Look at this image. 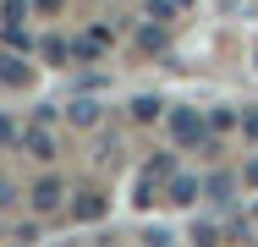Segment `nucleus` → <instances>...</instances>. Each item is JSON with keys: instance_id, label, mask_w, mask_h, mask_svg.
Returning a JSON list of instances; mask_svg holds the SVG:
<instances>
[{"instance_id": "1", "label": "nucleus", "mask_w": 258, "mask_h": 247, "mask_svg": "<svg viewBox=\"0 0 258 247\" xmlns=\"http://www.w3.org/2000/svg\"><path fill=\"white\" fill-rule=\"evenodd\" d=\"M165 127H170V138L181 148H204L209 143V121L198 110H187V104H181V110H165Z\"/></svg>"}, {"instance_id": "2", "label": "nucleus", "mask_w": 258, "mask_h": 247, "mask_svg": "<svg viewBox=\"0 0 258 247\" xmlns=\"http://www.w3.org/2000/svg\"><path fill=\"white\" fill-rule=\"evenodd\" d=\"M28 203H33L39 214H55V209L66 203V181H60V176H39L33 193H28Z\"/></svg>"}, {"instance_id": "3", "label": "nucleus", "mask_w": 258, "mask_h": 247, "mask_svg": "<svg viewBox=\"0 0 258 247\" xmlns=\"http://www.w3.org/2000/svg\"><path fill=\"white\" fill-rule=\"evenodd\" d=\"M198 193H204L198 176H176V170H170V203H198Z\"/></svg>"}, {"instance_id": "4", "label": "nucleus", "mask_w": 258, "mask_h": 247, "mask_svg": "<svg viewBox=\"0 0 258 247\" xmlns=\"http://www.w3.org/2000/svg\"><path fill=\"white\" fill-rule=\"evenodd\" d=\"M204 193H209V203H231V193H236V176L231 170H214L204 181Z\"/></svg>"}, {"instance_id": "5", "label": "nucleus", "mask_w": 258, "mask_h": 247, "mask_svg": "<svg viewBox=\"0 0 258 247\" xmlns=\"http://www.w3.org/2000/svg\"><path fill=\"white\" fill-rule=\"evenodd\" d=\"M22 143H28V154H33V159H55L50 132H39V127H28V132H22Z\"/></svg>"}, {"instance_id": "6", "label": "nucleus", "mask_w": 258, "mask_h": 247, "mask_svg": "<svg viewBox=\"0 0 258 247\" xmlns=\"http://www.w3.org/2000/svg\"><path fill=\"white\" fill-rule=\"evenodd\" d=\"M0 83H28V60L22 55H6L0 60Z\"/></svg>"}, {"instance_id": "7", "label": "nucleus", "mask_w": 258, "mask_h": 247, "mask_svg": "<svg viewBox=\"0 0 258 247\" xmlns=\"http://www.w3.org/2000/svg\"><path fill=\"white\" fill-rule=\"evenodd\" d=\"M72 214H77V220H99V214H104V203H99V193H83V203H77V209H72Z\"/></svg>"}, {"instance_id": "8", "label": "nucleus", "mask_w": 258, "mask_h": 247, "mask_svg": "<svg viewBox=\"0 0 258 247\" xmlns=\"http://www.w3.org/2000/svg\"><path fill=\"white\" fill-rule=\"evenodd\" d=\"M94 115H99V104H88V99L72 104V121H77V127H94Z\"/></svg>"}, {"instance_id": "9", "label": "nucleus", "mask_w": 258, "mask_h": 247, "mask_svg": "<svg viewBox=\"0 0 258 247\" xmlns=\"http://www.w3.org/2000/svg\"><path fill=\"white\" fill-rule=\"evenodd\" d=\"M28 17V0H6V22H22Z\"/></svg>"}, {"instance_id": "10", "label": "nucleus", "mask_w": 258, "mask_h": 247, "mask_svg": "<svg viewBox=\"0 0 258 247\" xmlns=\"http://www.w3.org/2000/svg\"><path fill=\"white\" fill-rule=\"evenodd\" d=\"M132 115H138V121H154V115H159V104H154V99H138V110H132Z\"/></svg>"}, {"instance_id": "11", "label": "nucleus", "mask_w": 258, "mask_h": 247, "mask_svg": "<svg viewBox=\"0 0 258 247\" xmlns=\"http://www.w3.org/2000/svg\"><path fill=\"white\" fill-rule=\"evenodd\" d=\"M242 132H247V138L258 143V110H247V115H242Z\"/></svg>"}, {"instance_id": "12", "label": "nucleus", "mask_w": 258, "mask_h": 247, "mask_svg": "<svg viewBox=\"0 0 258 247\" xmlns=\"http://www.w3.org/2000/svg\"><path fill=\"white\" fill-rule=\"evenodd\" d=\"M242 181H253V187H258V159H247V165H242Z\"/></svg>"}, {"instance_id": "13", "label": "nucleus", "mask_w": 258, "mask_h": 247, "mask_svg": "<svg viewBox=\"0 0 258 247\" xmlns=\"http://www.w3.org/2000/svg\"><path fill=\"white\" fill-rule=\"evenodd\" d=\"M33 6H39V11H60V0H33Z\"/></svg>"}, {"instance_id": "14", "label": "nucleus", "mask_w": 258, "mask_h": 247, "mask_svg": "<svg viewBox=\"0 0 258 247\" xmlns=\"http://www.w3.org/2000/svg\"><path fill=\"white\" fill-rule=\"evenodd\" d=\"M6 203H11V181H0V209H6Z\"/></svg>"}, {"instance_id": "15", "label": "nucleus", "mask_w": 258, "mask_h": 247, "mask_svg": "<svg viewBox=\"0 0 258 247\" xmlns=\"http://www.w3.org/2000/svg\"><path fill=\"white\" fill-rule=\"evenodd\" d=\"M0 143H11V121H0Z\"/></svg>"}, {"instance_id": "16", "label": "nucleus", "mask_w": 258, "mask_h": 247, "mask_svg": "<svg viewBox=\"0 0 258 247\" xmlns=\"http://www.w3.org/2000/svg\"><path fill=\"white\" fill-rule=\"evenodd\" d=\"M176 6H192V0H176Z\"/></svg>"}, {"instance_id": "17", "label": "nucleus", "mask_w": 258, "mask_h": 247, "mask_svg": "<svg viewBox=\"0 0 258 247\" xmlns=\"http://www.w3.org/2000/svg\"><path fill=\"white\" fill-rule=\"evenodd\" d=\"M253 220H258V203H253Z\"/></svg>"}]
</instances>
